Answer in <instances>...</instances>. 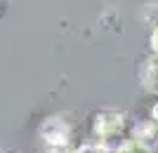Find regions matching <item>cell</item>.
<instances>
[{
  "label": "cell",
  "instance_id": "cell-1",
  "mask_svg": "<svg viewBox=\"0 0 158 153\" xmlns=\"http://www.w3.org/2000/svg\"><path fill=\"white\" fill-rule=\"evenodd\" d=\"M123 130V113H99L97 120H94V132L99 137H113Z\"/></svg>",
  "mask_w": 158,
  "mask_h": 153
},
{
  "label": "cell",
  "instance_id": "cell-2",
  "mask_svg": "<svg viewBox=\"0 0 158 153\" xmlns=\"http://www.w3.org/2000/svg\"><path fill=\"white\" fill-rule=\"evenodd\" d=\"M142 83L149 92H156L158 94V57H151L142 66Z\"/></svg>",
  "mask_w": 158,
  "mask_h": 153
},
{
  "label": "cell",
  "instance_id": "cell-3",
  "mask_svg": "<svg viewBox=\"0 0 158 153\" xmlns=\"http://www.w3.org/2000/svg\"><path fill=\"white\" fill-rule=\"evenodd\" d=\"M118 153H151V151H149L142 141H127V144H123V146H120Z\"/></svg>",
  "mask_w": 158,
  "mask_h": 153
},
{
  "label": "cell",
  "instance_id": "cell-4",
  "mask_svg": "<svg viewBox=\"0 0 158 153\" xmlns=\"http://www.w3.org/2000/svg\"><path fill=\"white\" fill-rule=\"evenodd\" d=\"M7 12H10V0H0V21L7 17Z\"/></svg>",
  "mask_w": 158,
  "mask_h": 153
},
{
  "label": "cell",
  "instance_id": "cell-5",
  "mask_svg": "<svg viewBox=\"0 0 158 153\" xmlns=\"http://www.w3.org/2000/svg\"><path fill=\"white\" fill-rule=\"evenodd\" d=\"M151 50H153V54L158 57V26L153 28V33H151Z\"/></svg>",
  "mask_w": 158,
  "mask_h": 153
},
{
  "label": "cell",
  "instance_id": "cell-6",
  "mask_svg": "<svg viewBox=\"0 0 158 153\" xmlns=\"http://www.w3.org/2000/svg\"><path fill=\"white\" fill-rule=\"evenodd\" d=\"M153 118L158 120V104H156V106H153Z\"/></svg>",
  "mask_w": 158,
  "mask_h": 153
},
{
  "label": "cell",
  "instance_id": "cell-7",
  "mask_svg": "<svg viewBox=\"0 0 158 153\" xmlns=\"http://www.w3.org/2000/svg\"><path fill=\"white\" fill-rule=\"evenodd\" d=\"M90 153H106L104 148H97V151H90Z\"/></svg>",
  "mask_w": 158,
  "mask_h": 153
}]
</instances>
